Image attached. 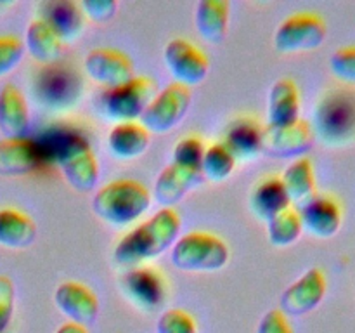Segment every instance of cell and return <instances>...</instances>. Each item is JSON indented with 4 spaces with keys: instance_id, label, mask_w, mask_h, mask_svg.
<instances>
[{
    "instance_id": "1f68e13d",
    "label": "cell",
    "mask_w": 355,
    "mask_h": 333,
    "mask_svg": "<svg viewBox=\"0 0 355 333\" xmlns=\"http://www.w3.org/2000/svg\"><path fill=\"white\" fill-rule=\"evenodd\" d=\"M156 333H198V326L184 309H166L156 323Z\"/></svg>"
},
{
    "instance_id": "d4e9b609",
    "label": "cell",
    "mask_w": 355,
    "mask_h": 333,
    "mask_svg": "<svg viewBox=\"0 0 355 333\" xmlns=\"http://www.w3.org/2000/svg\"><path fill=\"white\" fill-rule=\"evenodd\" d=\"M262 127L250 117H239L231 121L224 135V146L236 160H253L260 151Z\"/></svg>"
},
{
    "instance_id": "7c38bea8",
    "label": "cell",
    "mask_w": 355,
    "mask_h": 333,
    "mask_svg": "<svg viewBox=\"0 0 355 333\" xmlns=\"http://www.w3.org/2000/svg\"><path fill=\"white\" fill-rule=\"evenodd\" d=\"M83 71L101 85L113 89L134 78V62L123 51L111 47H97L87 52Z\"/></svg>"
},
{
    "instance_id": "e0dca14e",
    "label": "cell",
    "mask_w": 355,
    "mask_h": 333,
    "mask_svg": "<svg viewBox=\"0 0 355 333\" xmlns=\"http://www.w3.org/2000/svg\"><path fill=\"white\" fill-rule=\"evenodd\" d=\"M54 302L59 311L73 323L89 326L99 314V298L87 284L78 281H62L54 291Z\"/></svg>"
},
{
    "instance_id": "277c9868",
    "label": "cell",
    "mask_w": 355,
    "mask_h": 333,
    "mask_svg": "<svg viewBox=\"0 0 355 333\" xmlns=\"http://www.w3.org/2000/svg\"><path fill=\"white\" fill-rule=\"evenodd\" d=\"M151 205V193L135 179H114L96 191L92 210L101 221L123 228L139 221Z\"/></svg>"
},
{
    "instance_id": "9c48e42d",
    "label": "cell",
    "mask_w": 355,
    "mask_h": 333,
    "mask_svg": "<svg viewBox=\"0 0 355 333\" xmlns=\"http://www.w3.org/2000/svg\"><path fill=\"white\" fill-rule=\"evenodd\" d=\"M315 137L312 132L311 121L300 120L293 121L283 127L266 125L262 127V141L260 151L272 158H302L312 148Z\"/></svg>"
},
{
    "instance_id": "f1b7e54d",
    "label": "cell",
    "mask_w": 355,
    "mask_h": 333,
    "mask_svg": "<svg viewBox=\"0 0 355 333\" xmlns=\"http://www.w3.org/2000/svg\"><path fill=\"white\" fill-rule=\"evenodd\" d=\"M302 231L304 225H302L300 214L293 207L286 208L267 222V236L274 246L293 245L302 236Z\"/></svg>"
},
{
    "instance_id": "d590c367",
    "label": "cell",
    "mask_w": 355,
    "mask_h": 333,
    "mask_svg": "<svg viewBox=\"0 0 355 333\" xmlns=\"http://www.w3.org/2000/svg\"><path fill=\"white\" fill-rule=\"evenodd\" d=\"M78 3L83 16L96 21V23L110 21L111 17L116 14V9H118L116 0H82V2Z\"/></svg>"
},
{
    "instance_id": "603a6c76",
    "label": "cell",
    "mask_w": 355,
    "mask_h": 333,
    "mask_svg": "<svg viewBox=\"0 0 355 333\" xmlns=\"http://www.w3.org/2000/svg\"><path fill=\"white\" fill-rule=\"evenodd\" d=\"M290 207L291 201L281 182V177H266L255 184L250 194V208L257 217L266 222Z\"/></svg>"
},
{
    "instance_id": "f546056e",
    "label": "cell",
    "mask_w": 355,
    "mask_h": 333,
    "mask_svg": "<svg viewBox=\"0 0 355 333\" xmlns=\"http://www.w3.org/2000/svg\"><path fill=\"white\" fill-rule=\"evenodd\" d=\"M236 162L238 160L225 148L224 142H214L205 151L203 162H201V173L211 182H224L234 172Z\"/></svg>"
},
{
    "instance_id": "6da1fadb",
    "label": "cell",
    "mask_w": 355,
    "mask_h": 333,
    "mask_svg": "<svg viewBox=\"0 0 355 333\" xmlns=\"http://www.w3.org/2000/svg\"><path fill=\"white\" fill-rule=\"evenodd\" d=\"M180 228L182 221L177 210L159 208L148 221L141 222L121 236L114 246V262L121 267L134 269L148 260L156 259L175 245L180 236Z\"/></svg>"
},
{
    "instance_id": "484cf974",
    "label": "cell",
    "mask_w": 355,
    "mask_h": 333,
    "mask_svg": "<svg viewBox=\"0 0 355 333\" xmlns=\"http://www.w3.org/2000/svg\"><path fill=\"white\" fill-rule=\"evenodd\" d=\"M284 189H286L288 198L291 203L297 205L298 208L307 203L311 198L318 194V184H315L314 163L309 156L293 160L286 170L281 176Z\"/></svg>"
},
{
    "instance_id": "5bb4252c",
    "label": "cell",
    "mask_w": 355,
    "mask_h": 333,
    "mask_svg": "<svg viewBox=\"0 0 355 333\" xmlns=\"http://www.w3.org/2000/svg\"><path fill=\"white\" fill-rule=\"evenodd\" d=\"M121 288L132 304L144 311H155L166 298L165 276L149 266L128 269V273L121 280Z\"/></svg>"
},
{
    "instance_id": "5b68a950",
    "label": "cell",
    "mask_w": 355,
    "mask_h": 333,
    "mask_svg": "<svg viewBox=\"0 0 355 333\" xmlns=\"http://www.w3.org/2000/svg\"><path fill=\"white\" fill-rule=\"evenodd\" d=\"M170 260L186 273H214L229 262V246L214 232L193 231L179 236L170 252Z\"/></svg>"
},
{
    "instance_id": "8992f818",
    "label": "cell",
    "mask_w": 355,
    "mask_h": 333,
    "mask_svg": "<svg viewBox=\"0 0 355 333\" xmlns=\"http://www.w3.org/2000/svg\"><path fill=\"white\" fill-rule=\"evenodd\" d=\"M191 101L193 92L189 87L173 82L156 92L139 121L149 134H166L186 118Z\"/></svg>"
},
{
    "instance_id": "52a82bcc",
    "label": "cell",
    "mask_w": 355,
    "mask_h": 333,
    "mask_svg": "<svg viewBox=\"0 0 355 333\" xmlns=\"http://www.w3.org/2000/svg\"><path fill=\"white\" fill-rule=\"evenodd\" d=\"M156 96V83L149 76H134L121 85L107 89L103 110L107 118L118 121H139Z\"/></svg>"
},
{
    "instance_id": "ba28073f",
    "label": "cell",
    "mask_w": 355,
    "mask_h": 333,
    "mask_svg": "<svg viewBox=\"0 0 355 333\" xmlns=\"http://www.w3.org/2000/svg\"><path fill=\"white\" fill-rule=\"evenodd\" d=\"M328 26L318 12H295L277 26L274 47L283 54L314 51L324 44Z\"/></svg>"
},
{
    "instance_id": "44dd1931",
    "label": "cell",
    "mask_w": 355,
    "mask_h": 333,
    "mask_svg": "<svg viewBox=\"0 0 355 333\" xmlns=\"http://www.w3.org/2000/svg\"><path fill=\"white\" fill-rule=\"evenodd\" d=\"M151 144V134L141 121H118L107 134V149L118 160H135Z\"/></svg>"
},
{
    "instance_id": "cb8c5ba5",
    "label": "cell",
    "mask_w": 355,
    "mask_h": 333,
    "mask_svg": "<svg viewBox=\"0 0 355 333\" xmlns=\"http://www.w3.org/2000/svg\"><path fill=\"white\" fill-rule=\"evenodd\" d=\"M40 17L47 21L62 42L75 40L83 30V12L73 0H52L40 6Z\"/></svg>"
},
{
    "instance_id": "ac0fdd59",
    "label": "cell",
    "mask_w": 355,
    "mask_h": 333,
    "mask_svg": "<svg viewBox=\"0 0 355 333\" xmlns=\"http://www.w3.org/2000/svg\"><path fill=\"white\" fill-rule=\"evenodd\" d=\"M40 142L31 137L0 141V176H26L40 165L44 158Z\"/></svg>"
},
{
    "instance_id": "7402d4cb",
    "label": "cell",
    "mask_w": 355,
    "mask_h": 333,
    "mask_svg": "<svg viewBox=\"0 0 355 333\" xmlns=\"http://www.w3.org/2000/svg\"><path fill=\"white\" fill-rule=\"evenodd\" d=\"M62 38L58 31L51 26L45 19L37 16L30 21L26 28V37H24V49L30 52L35 61L42 65H55L62 52Z\"/></svg>"
},
{
    "instance_id": "74e56055",
    "label": "cell",
    "mask_w": 355,
    "mask_h": 333,
    "mask_svg": "<svg viewBox=\"0 0 355 333\" xmlns=\"http://www.w3.org/2000/svg\"><path fill=\"white\" fill-rule=\"evenodd\" d=\"M55 333H89V330H87V326L78 325V323L66 321L59 326Z\"/></svg>"
},
{
    "instance_id": "e575fe53",
    "label": "cell",
    "mask_w": 355,
    "mask_h": 333,
    "mask_svg": "<svg viewBox=\"0 0 355 333\" xmlns=\"http://www.w3.org/2000/svg\"><path fill=\"white\" fill-rule=\"evenodd\" d=\"M14 302H16V288L12 280L6 274H0V333L6 332L12 319Z\"/></svg>"
},
{
    "instance_id": "d6a6232c",
    "label": "cell",
    "mask_w": 355,
    "mask_h": 333,
    "mask_svg": "<svg viewBox=\"0 0 355 333\" xmlns=\"http://www.w3.org/2000/svg\"><path fill=\"white\" fill-rule=\"evenodd\" d=\"M24 56V42L16 35H0V76L12 71Z\"/></svg>"
},
{
    "instance_id": "4dcf8cb0",
    "label": "cell",
    "mask_w": 355,
    "mask_h": 333,
    "mask_svg": "<svg viewBox=\"0 0 355 333\" xmlns=\"http://www.w3.org/2000/svg\"><path fill=\"white\" fill-rule=\"evenodd\" d=\"M205 151H207V148H205V142L200 137L187 135V137H182L173 146L172 163L191 166V169H201Z\"/></svg>"
},
{
    "instance_id": "8d00e7d4",
    "label": "cell",
    "mask_w": 355,
    "mask_h": 333,
    "mask_svg": "<svg viewBox=\"0 0 355 333\" xmlns=\"http://www.w3.org/2000/svg\"><path fill=\"white\" fill-rule=\"evenodd\" d=\"M257 333H295L291 328L290 321H288V316H284L279 309H270L269 312H266L262 319H260V325Z\"/></svg>"
},
{
    "instance_id": "7a4b0ae2",
    "label": "cell",
    "mask_w": 355,
    "mask_h": 333,
    "mask_svg": "<svg viewBox=\"0 0 355 333\" xmlns=\"http://www.w3.org/2000/svg\"><path fill=\"white\" fill-rule=\"evenodd\" d=\"M40 146L44 155L51 153L66 182L75 191L89 193L99 182V162L89 139L82 132L73 128L55 130L47 137L45 144Z\"/></svg>"
},
{
    "instance_id": "9a60e30c",
    "label": "cell",
    "mask_w": 355,
    "mask_h": 333,
    "mask_svg": "<svg viewBox=\"0 0 355 333\" xmlns=\"http://www.w3.org/2000/svg\"><path fill=\"white\" fill-rule=\"evenodd\" d=\"M298 214L305 231L319 239L333 238L342 228V205L331 194H315L298 208Z\"/></svg>"
},
{
    "instance_id": "8fae6325",
    "label": "cell",
    "mask_w": 355,
    "mask_h": 333,
    "mask_svg": "<svg viewBox=\"0 0 355 333\" xmlns=\"http://www.w3.org/2000/svg\"><path fill=\"white\" fill-rule=\"evenodd\" d=\"M326 290H328V281L324 271L319 267H311L283 291L279 311L284 316L309 314L324 300Z\"/></svg>"
},
{
    "instance_id": "4fadbf2b",
    "label": "cell",
    "mask_w": 355,
    "mask_h": 333,
    "mask_svg": "<svg viewBox=\"0 0 355 333\" xmlns=\"http://www.w3.org/2000/svg\"><path fill=\"white\" fill-rule=\"evenodd\" d=\"M38 99L49 108H68L82 92V80L71 68L51 65L35 80Z\"/></svg>"
},
{
    "instance_id": "836d02e7",
    "label": "cell",
    "mask_w": 355,
    "mask_h": 333,
    "mask_svg": "<svg viewBox=\"0 0 355 333\" xmlns=\"http://www.w3.org/2000/svg\"><path fill=\"white\" fill-rule=\"evenodd\" d=\"M331 73L345 83H355V45L340 47L329 59Z\"/></svg>"
},
{
    "instance_id": "83f0119b",
    "label": "cell",
    "mask_w": 355,
    "mask_h": 333,
    "mask_svg": "<svg viewBox=\"0 0 355 333\" xmlns=\"http://www.w3.org/2000/svg\"><path fill=\"white\" fill-rule=\"evenodd\" d=\"M229 10L231 6L225 0H201L196 7V30L203 40L210 44L224 42L229 30Z\"/></svg>"
},
{
    "instance_id": "4316f807",
    "label": "cell",
    "mask_w": 355,
    "mask_h": 333,
    "mask_svg": "<svg viewBox=\"0 0 355 333\" xmlns=\"http://www.w3.org/2000/svg\"><path fill=\"white\" fill-rule=\"evenodd\" d=\"M37 224L17 208H0V245L7 248H28L37 239Z\"/></svg>"
},
{
    "instance_id": "ffe728a7",
    "label": "cell",
    "mask_w": 355,
    "mask_h": 333,
    "mask_svg": "<svg viewBox=\"0 0 355 333\" xmlns=\"http://www.w3.org/2000/svg\"><path fill=\"white\" fill-rule=\"evenodd\" d=\"M300 120V90L291 78H279L267 97V125L283 127Z\"/></svg>"
},
{
    "instance_id": "2e32d148",
    "label": "cell",
    "mask_w": 355,
    "mask_h": 333,
    "mask_svg": "<svg viewBox=\"0 0 355 333\" xmlns=\"http://www.w3.org/2000/svg\"><path fill=\"white\" fill-rule=\"evenodd\" d=\"M203 179L201 169H191V166L170 162L155 180L153 194H155L156 203L163 208H172L173 205L182 201L189 191L200 186Z\"/></svg>"
},
{
    "instance_id": "30bf717a",
    "label": "cell",
    "mask_w": 355,
    "mask_h": 333,
    "mask_svg": "<svg viewBox=\"0 0 355 333\" xmlns=\"http://www.w3.org/2000/svg\"><path fill=\"white\" fill-rule=\"evenodd\" d=\"M163 59L166 62L173 82L193 87L203 82L210 71V61L198 45L186 38H173L165 45Z\"/></svg>"
},
{
    "instance_id": "d6986e66",
    "label": "cell",
    "mask_w": 355,
    "mask_h": 333,
    "mask_svg": "<svg viewBox=\"0 0 355 333\" xmlns=\"http://www.w3.org/2000/svg\"><path fill=\"white\" fill-rule=\"evenodd\" d=\"M30 127V108L24 94L14 83L0 89V132L6 139L24 137Z\"/></svg>"
},
{
    "instance_id": "3957f363",
    "label": "cell",
    "mask_w": 355,
    "mask_h": 333,
    "mask_svg": "<svg viewBox=\"0 0 355 333\" xmlns=\"http://www.w3.org/2000/svg\"><path fill=\"white\" fill-rule=\"evenodd\" d=\"M314 137L328 148H343L355 141V90L331 89L319 97L311 121Z\"/></svg>"
}]
</instances>
